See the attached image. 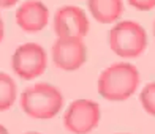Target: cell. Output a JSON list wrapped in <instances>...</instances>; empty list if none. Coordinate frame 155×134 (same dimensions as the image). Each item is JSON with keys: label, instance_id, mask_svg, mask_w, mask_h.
<instances>
[{"label": "cell", "instance_id": "5", "mask_svg": "<svg viewBox=\"0 0 155 134\" xmlns=\"http://www.w3.org/2000/svg\"><path fill=\"white\" fill-rule=\"evenodd\" d=\"M100 106L90 100H76L63 114V126L73 134H89L100 123Z\"/></svg>", "mask_w": 155, "mask_h": 134}, {"label": "cell", "instance_id": "4", "mask_svg": "<svg viewBox=\"0 0 155 134\" xmlns=\"http://www.w3.org/2000/svg\"><path fill=\"white\" fill-rule=\"evenodd\" d=\"M48 55L37 43L21 44L11 57V68L16 76L24 81H32L46 71Z\"/></svg>", "mask_w": 155, "mask_h": 134}, {"label": "cell", "instance_id": "9", "mask_svg": "<svg viewBox=\"0 0 155 134\" xmlns=\"http://www.w3.org/2000/svg\"><path fill=\"white\" fill-rule=\"evenodd\" d=\"M90 14L100 24H112L122 16L124 2L122 0H87Z\"/></svg>", "mask_w": 155, "mask_h": 134}, {"label": "cell", "instance_id": "15", "mask_svg": "<svg viewBox=\"0 0 155 134\" xmlns=\"http://www.w3.org/2000/svg\"><path fill=\"white\" fill-rule=\"evenodd\" d=\"M0 134H8V131H6V128L3 125H0Z\"/></svg>", "mask_w": 155, "mask_h": 134}, {"label": "cell", "instance_id": "16", "mask_svg": "<svg viewBox=\"0 0 155 134\" xmlns=\"http://www.w3.org/2000/svg\"><path fill=\"white\" fill-rule=\"evenodd\" d=\"M25 134H41V132H33V131H32V132H25Z\"/></svg>", "mask_w": 155, "mask_h": 134}, {"label": "cell", "instance_id": "11", "mask_svg": "<svg viewBox=\"0 0 155 134\" xmlns=\"http://www.w3.org/2000/svg\"><path fill=\"white\" fill-rule=\"evenodd\" d=\"M139 101L147 114L155 117V82H149L144 85L139 95Z\"/></svg>", "mask_w": 155, "mask_h": 134}, {"label": "cell", "instance_id": "17", "mask_svg": "<svg viewBox=\"0 0 155 134\" xmlns=\"http://www.w3.org/2000/svg\"><path fill=\"white\" fill-rule=\"evenodd\" d=\"M153 37H155V21H153Z\"/></svg>", "mask_w": 155, "mask_h": 134}, {"label": "cell", "instance_id": "14", "mask_svg": "<svg viewBox=\"0 0 155 134\" xmlns=\"http://www.w3.org/2000/svg\"><path fill=\"white\" fill-rule=\"evenodd\" d=\"M3 33H5V27H3L2 18H0V43H2V40H3Z\"/></svg>", "mask_w": 155, "mask_h": 134}, {"label": "cell", "instance_id": "18", "mask_svg": "<svg viewBox=\"0 0 155 134\" xmlns=\"http://www.w3.org/2000/svg\"><path fill=\"white\" fill-rule=\"evenodd\" d=\"M119 134H128V132H119Z\"/></svg>", "mask_w": 155, "mask_h": 134}, {"label": "cell", "instance_id": "1", "mask_svg": "<svg viewBox=\"0 0 155 134\" xmlns=\"http://www.w3.org/2000/svg\"><path fill=\"white\" fill-rule=\"evenodd\" d=\"M139 85V71L135 65L119 62L108 66L98 77V95L106 101H125Z\"/></svg>", "mask_w": 155, "mask_h": 134}, {"label": "cell", "instance_id": "10", "mask_svg": "<svg viewBox=\"0 0 155 134\" xmlns=\"http://www.w3.org/2000/svg\"><path fill=\"white\" fill-rule=\"evenodd\" d=\"M18 87L13 77L6 73H0V112L8 110L16 101Z\"/></svg>", "mask_w": 155, "mask_h": 134}, {"label": "cell", "instance_id": "8", "mask_svg": "<svg viewBox=\"0 0 155 134\" xmlns=\"http://www.w3.org/2000/svg\"><path fill=\"white\" fill-rule=\"evenodd\" d=\"M15 21L24 32L37 33L48 25L49 11L38 0H25L16 10Z\"/></svg>", "mask_w": 155, "mask_h": 134}, {"label": "cell", "instance_id": "13", "mask_svg": "<svg viewBox=\"0 0 155 134\" xmlns=\"http://www.w3.org/2000/svg\"><path fill=\"white\" fill-rule=\"evenodd\" d=\"M19 0H0V6L2 8H11L15 6V3H18Z\"/></svg>", "mask_w": 155, "mask_h": 134}, {"label": "cell", "instance_id": "3", "mask_svg": "<svg viewBox=\"0 0 155 134\" xmlns=\"http://www.w3.org/2000/svg\"><path fill=\"white\" fill-rule=\"evenodd\" d=\"M111 51L124 59L139 57L147 47V33L136 21H122L109 30Z\"/></svg>", "mask_w": 155, "mask_h": 134}, {"label": "cell", "instance_id": "7", "mask_svg": "<svg viewBox=\"0 0 155 134\" xmlns=\"http://www.w3.org/2000/svg\"><path fill=\"white\" fill-rule=\"evenodd\" d=\"M54 32L57 37L84 38L89 32V19L79 6H60L54 14Z\"/></svg>", "mask_w": 155, "mask_h": 134}, {"label": "cell", "instance_id": "2", "mask_svg": "<svg viewBox=\"0 0 155 134\" xmlns=\"http://www.w3.org/2000/svg\"><path fill=\"white\" fill-rule=\"evenodd\" d=\"M21 109L25 115L37 120H49L63 107V96L57 87L48 82H40L27 87L21 93Z\"/></svg>", "mask_w": 155, "mask_h": 134}, {"label": "cell", "instance_id": "6", "mask_svg": "<svg viewBox=\"0 0 155 134\" xmlns=\"http://www.w3.org/2000/svg\"><path fill=\"white\" fill-rule=\"evenodd\" d=\"M87 59V49L82 38L59 37L52 44V62L63 71H76Z\"/></svg>", "mask_w": 155, "mask_h": 134}, {"label": "cell", "instance_id": "12", "mask_svg": "<svg viewBox=\"0 0 155 134\" xmlns=\"http://www.w3.org/2000/svg\"><path fill=\"white\" fill-rule=\"evenodd\" d=\"M128 3L139 11H150L155 8V0H128Z\"/></svg>", "mask_w": 155, "mask_h": 134}]
</instances>
